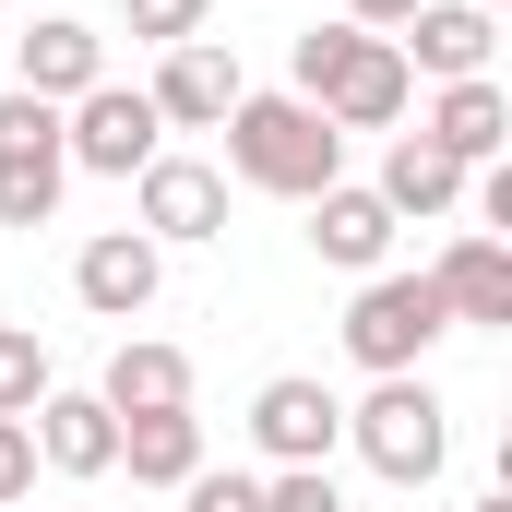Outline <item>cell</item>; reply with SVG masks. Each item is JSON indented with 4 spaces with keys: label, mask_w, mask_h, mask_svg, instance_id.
Returning a JSON list of instances; mask_svg holds the SVG:
<instances>
[{
    "label": "cell",
    "mask_w": 512,
    "mask_h": 512,
    "mask_svg": "<svg viewBox=\"0 0 512 512\" xmlns=\"http://www.w3.org/2000/svg\"><path fill=\"white\" fill-rule=\"evenodd\" d=\"M0 12H12V0H0Z\"/></svg>",
    "instance_id": "cell-29"
},
{
    "label": "cell",
    "mask_w": 512,
    "mask_h": 512,
    "mask_svg": "<svg viewBox=\"0 0 512 512\" xmlns=\"http://www.w3.org/2000/svg\"><path fill=\"white\" fill-rule=\"evenodd\" d=\"M429 286H441V310H453V322L501 334V322H512V239H489V227H465L453 251L429 262Z\"/></svg>",
    "instance_id": "cell-15"
},
{
    "label": "cell",
    "mask_w": 512,
    "mask_h": 512,
    "mask_svg": "<svg viewBox=\"0 0 512 512\" xmlns=\"http://www.w3.org/2000/svg\"><path fill=\"white\" fill-rule=\"evenodd\" d=\"M477 12H501V0H477Z\"/></svg>",
    "instance_id": "cell-28"
},
{
    "label": "cell",
    "mask_w": 512,
    "mask_h": 512,
    "mask_svg": "<svg viewBox=\"0 0 512 512\" xmlns=\"http://www.w3.org/2000/svg\"><path fill=\"white\" fill-rule=\"evenodd\" d=\"M36 393H48V346L24 322H0V417H36Z\"/></svg>",
    "instance_id": "cell-20"
},
{
    "label": "cell",
    "mask_w": 512,
    "mask_h": 512,
    "mask_svg": "<svg viewBox=\"0 0 512 512\" xmlns=\"http://www.w3.org/2000/svg\"><path fill=\"white\" fill-rule=\"evenodd\" d=\"M453 334V310H441V286L429 274H358V298H346V358L370 370V382H393V370H429V346Z\"/></svg>",
    "instance_id": "cell-4"
},
{
    "label": "cell",
    "mask_w": 512,
    "mask_h": 512,
    "mask_svg": "<svg viewBox=\"0 0 512 512\" xmlns=\"http://www.w3.org/2000/svg\"><path fill=\"white\" fill-rule=\"evenodd\" d=\"M0 155H60V108L12 84V96H0Z\"/></svg>",
    "instance_id": "cell-22"
},
{
    "label": "cell",
    "mask_w": 512,
    "mask_h": 512,
    "mask_svg": "<svg viewBox=\"0 0 512 512\" xmlns=\"http://www.w3.org/2000/svg\"><path fill=\"white\" fill-rule=\"evenodd\" d=\"M24 429H36V465H48V477H108V465H120V417H108L96 393H60V382H48Z\"/></svg>",
    "instance_id": "cell-12"
},
{
    "label": "cell",
    "mask_w": 512,
    "mask_h": 512,
    "mask_svg": "<svg viewBox=\"0 0 512 512\" xmlns=\"http://www.w3.org/2000/svg\"><path fill=\"white\" fill-rule=\"evenodd\" d=\"M120 465H131V489H191V477H203V417H191V405L120 417Z\"/></svg>",
    "instance_id": "cell-18"
},
{
    "label": "cell",
    "mask_w": 512,
    "mask_h": 512,
    "mask_svg": "<svg viewBox=\"0 0 512 512\" xmlns=\"http://www.w3.org/2000/svg\"><path fill=\"white\" fill-rule=\"evenodd\" d=\"M60 155H72L84 179H143V167L167 155V120L143 108V84H96V96L60 108Z\"/></svg>",
    "instance_id": "cell-5"
},
{
    "label": "cell",
    "mask_w": 512,
    "mask_h": 512,
    "mask_svg": "<svg viewBox=\"0 0 512 512\" xmlns=\"http://www.w3.org/2000/svg\"><path fill=\"white\" fill-rule=\"evenodd\" d=\"M393 48H405V72H429V84H465V72H489L501 12H477V0H417V12L393 24Z\"/></svg>",
    "instance_id": "cell-10"
},
{
    "label": "cell",
    "mask_w": 512,
    "mask_h": 512,
    "mask_svg": "<svg viewBox=\"0 0 512 512\" xmlns=\"http://www.w3.org/2000/svg\"><path fill=\"white\" fill-rule=\"evenodd\" d=\"M310 251L334 262V274H382V262H393V203H382V191H358V179L310 191Z\"/></svg>",
    "instance_id": "cell-13"
},
{
    "label": "cell",
    "mask_w": 512,
    "mask_h": 512,
    "mask_svg": "<svg viewBox=\"0 0 512 512\" xmlns=\"http://www.w3.org/2000/svg\"><path fill=\"white\" fill-rule=\"evenodd\" d=\"M12 84H24V96H48V108H72V96H96V84H108V36H96L84 12H36V36L12 48Z\"/></svg>",
    "instance_id": "cell-11"
},
{
    "label": "cell",
    "mask_w": 512,
    "mask_h": 512,
    "mask_svg": "<svg viewBox=\"0 0 512 512\" xmlns=\"http://www.w3.org/2000/svg\"><path fill=\"white\" fill-rule=\"evenodd\" d=\"M60 191H72V155H0V227H48L60 215Z\"/></svg>",
    "instance_id": "cell-19"
},
{
    "label": "cell",
    "mask_w": 512,
    "mask_h": 512,
    "mask_svg": "<svg viewBox=\"0 0 512 512\" xmlns=\"http://www.w3.org/2000/svg\"><path fill=\"white\" fill-rule=\"evenodd\" d=\"M251 441H262V465H334L346 405L310 382V370H274V382L251 393Z\"/></svg>",
    "instance_id": "cell-8"
},
{
    "label": "cell",
    "mask_w": 512,
    "mask_h": 512,
    "mask_svg": "<svg viewBox=\"0 0 512 512\" xmlns=\"http://www.w3.org/2000/svg\"><path fill=\"white\" fill-rule=\"evenodd\" d=\"M286 96H310L334 131H393V120H405V96H417V72H405V48H393V36L310 24V36H298V84H286Z\"/></svg>",
    "instance_id": "cell-2"
},
{
    "label": "cell",
    "mask_w": 512,
    "mask_h": 512,
    "mask_svg": "<svg viewBox=\"0 0 512 512\" xmlns=\"http://www.w3.org/2000/svg\"><path fill=\"white\" fill-rule=\"evenodd\" d=\"M262 512H346V489H334V465H274Z\"/></svg>",
    "instance_id": "cell-23"
},
{
    "label": "cell",
    "mask_w": 512,
    "mask_h": 512,
    "mask_svg": "<svg viewBox=\"0 0 512 512\" xmlns=\"http://www.w3.org/2000/svg\"><path fill=\"white\" fill-rule=\"evenodd\" d=\"M393 203V227L417 215V227H441V215H465V167L441 155V143H417V131H393V155H382V179H370Z\"/></svg>",
    "instance_id": "cell-17"
},
{
    "label": "cell",
    "mask_w": 512,
    "mask_h": 512,
    "mask_svg": "<svg viewBox=\"0 0 512 512\" xmlns=\"http://www.w3.org/2000/svg\"><path fill=\"white\" fill-rule=\"evenodd\" d=\"M239 96H251V72H239L227 36H179V48L155 60V84H143V108H155L167 131H215Z\"/></svg>",
    "instance_id": "cell-7"
},
{
    "label": "cell",
    "mask_w": 512,
    "mask_h": 512,
    "mask_svg": "<svg viewBox=\"0 0 512 512\" xmlns=\"http://www.w3.org/2000/svg\"><path fill=\"white\" fill-rule=\"evenodd\" d=\"M405 12H417V0H346V24H358V36H393Z\"/></svg>",
    "instance_id": "cell-26"
},
{
    "label": "cell",
    "mask_w": 512,
    "mask_h": 512,
    "mask_svg": "<svg viewBox=\"0 0 512 512\" xmlns=\"http://www.w3.org/2000/svg\"><path fill=\"white\" fill-rule=\"evenodd\" d=\"M108 417H155V405H191V358L167 346V334H120L108 346V382H96Z\"/></svg>",
    "instance_id": "cell-16"
},
{
    "label": "cell",
    "mask_w": 512,
    "mask_h": 512,
    "mask_svg": "<svg viewBox=\"0 0 512 512\" xmlns=\"http://www.w3.org/2000/svg\"><path fill=\"white\" fill-rule=\"evenodd\" d=\"M179 512H262V477H215V465H203V477L179 489Z\"/></svg>",
    "instance_id": "cell-24"
},
{
    "label": "cell",
    "mask_w": 512,
    "mask_h": 512,
    "mask_svg": "<svg viewBox=\"0 0 512 512\" xmlns=\"http://www.w3.org/2000/svg\"><path fill=\"white\" fill-rule=\"evenodd\" d=\"M131 227H143L155 251L227 239V167H203V155H155V167L131 179Z\"/></svg>",
    "instance_id": "cell-6"
},
{
    "label": "cell",
    "mask_w": 512,
    "mask_h": 512,
    "mask_svg": "<svg viewBox=\"0 0 512 512\" xmlns=\"http://www.w3.org/2000/svg\"><path fill=\"white\" fill-rule=\"evenodd\" d=\"M120 24L143 36V48H179V36H203V24H215V0H120Z\"/></svg>",
    "instance_id": "cell-21"
},
{
    "label": "cell",
    "mask_w": 512,
    "mask_h": 512,
    "mask_svg": "<svg viewBox=\"0 0 512 512\" xmlns=\"http://www.w3.org/2000/svg\"><path fill=\"white\" fill-rule=\"evenodd\" d=\"M417 143H441L453 167H501V143H512V96L489 84V72H465V84H441V96H429Z\"/></svg>",
    "instance_id": "cell-14"
},
{
    "label": "cell",
    "mask_w": 512,
    "mask_h": 512,
    "mask_svg": "<svg viewBox=\"0 0 512 512\" xmlns=\"http://www.w3.org/2000/svg\"><path fill=\"white\" fill-rule=\"evenodd\" d=\"M465 512H512V489H489V501H465Z\"/></svg>",
    "instance_id": "cell-27"
},
{
    "label": "cell",
    "mask_w": 512,
    "mask_h": 512,
    "mask_svg": "<svg viewBox=\"0 0 512 512\" xmlns=\"http://www.w3.org/2000/svg\"><path fill=\"white\" fill-rule=\"evenodd\" d=\"M346 441H358V465L382 489H429L441 453H453V405L417 382V370H393V382H370V405H346Z\"/></svg>",
    "instance_id": "cell-3"
},
{
    "label": "cell",
    "mask_w": 512,
    "mask_h": 512,
    "mask_svg": "<svg viewBox=\"0 0 512 512\" xmlns=\"http://www.w3.org/2000/svg\"><path fill=\"white\" fill-rule=\"evenodd\" d=\"M215 131H227V179H239V191L310 203V191H334V179H346V131L322 120L310 96H239Z\"/></svg>",
    "instance_id": "cell-1"
},
{
    "label": "cell",
    "mask_w": 512,
    "mask_h": 512,
    "mask_svg": "<svg viewBox=\"0 0 512 512\" xmlns=\"http://www.w3.org/2000/svg\"><path fill=\"white\" fill-rule=\"evenodd\" d=\"M24 489H36V429H24V417H0V512L24 501Z\"/></svg>",
    "instance_id": "cell-25"
},
{
    "label": "cell",
    "mask_w": 512,
    "mask_h": 512,
    "mask_svg": "<svg viewBox=\"0 0 512 512\" xmlns=\"http://www.w3.org/2000/svg\"><path fill=\"white\" fill-rule=\"evenodd\" d=\"M155 286H167V251H155L143 227H108V239H84V251H72V298H84L96 322H143V310H155Z\"/></svg>",
    "instance_id": "cell-9"
}]
</instances>
